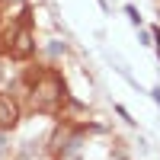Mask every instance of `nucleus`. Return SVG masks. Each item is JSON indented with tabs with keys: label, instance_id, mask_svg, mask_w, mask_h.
<instances>
[{
	"label": "nucleus",
	"instance_id": "obj_1",
	"mask_svg": "<svg viewBox=\"0 0 160 160\" xmlns=\"http://www.w3.org/2000/svg\"><path fill=\"white\" fill-rule=\"evenodd\" d=\"M10 55L13 58H29L32 55V35H29V13H22L16 22V32H13L10 42Z\"/></svg>",
	"mask_w": 160,
	"mask_h": 160
},
{
	"label": "nucleus",
	"instance_id": "obj_2",
	"mask_svg": "<svg viewBox=\"0 0 160 160\" xmlns=\"http://www.w3.org/2000/svg\"><path fill=\"white\" fill-rule=\"evenodd\" d=\"M19 122V106L13 96H7V93H0V131H7Z\"/></svg>",
	"mask_w": 160,
	"mask_h": 160
},
{
	"label": "nucleus",
	"instance_id": "obj_3",
	"mask_svg": "<svg viewBox=\"0 0 160 160\" xmlns=\"http://www.w3.org/2000/svg\"><path fill=\"white\" fill-rule=\"evenodd\" d=\"M125 13H128V16H131V22H135V26H141V16H138V10H135V7H128Z\"/></svg>",
	"mask_w": 160,
	"mask_h": 160
}]
</instances>
